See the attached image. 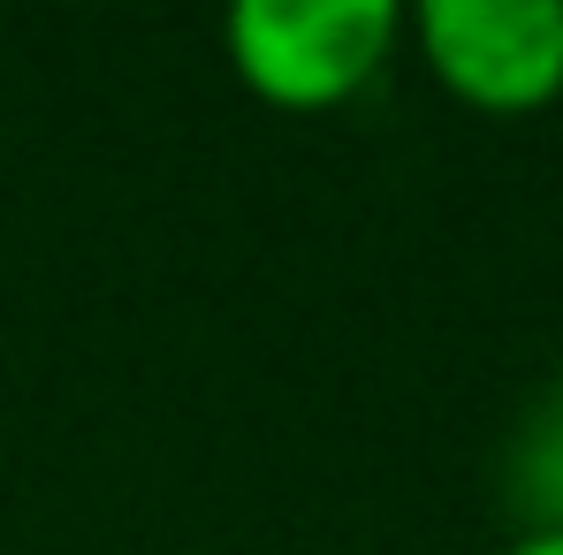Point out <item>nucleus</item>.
I'll return each instance as SVG.
<instances>
[{
	"mask_svg": "<svg viewBox=\"0 0 563 555\" xmlns=\"http://www.w3.org/2000/svg\"><path fill=\"white\" fill-rule=\"evenodd\" d=\"M404 46L457 107L495 122L563 99V0H427L404 8Z\"/></svg>",
	"mask_w": 563,
	"mask_h": 555,
	"instance_id": "2",
	"label": "nucleus"
},
{
	"mask_svg": "<svg viewBox=\"0 0 563 555\" xmlns=\"http://www.w3.org/2000/svg\"><path fill=\"white\" fill-rule=\"evenodd\" d=\"M404 46L396 0H236L221 15V62L275 114H335L380 85Z\"/></svg>",
	"mask_w": 563,
	"mask_h": 555,
	"instance_id": "1",
	"label": "nucleus"
},
{
	"mask_svg": "<svg viewBox=\"0 0 563 555\" xmlns=\"http://www.w3.org/2000/svg\"><path fill=\"white\" fill-rule=\"evenodd\" d=\"M503 555H563V533H510Z\"/></svg>",
	"mask_w": 563,
	"mask_h": 555,
	"instance_id": "4",
	"label": "nucleus"
},
{
	"mask_svg": "<svg viewBox=\"0 0 563 555\" xmlns=\"http://www.w3.org/2000/svg\"><path fill=\"white\" fill-rule=\"evenodd\" d=\"M503 502L518 533H563V373L518 411L503 449Z\"/></svg>",
	"mask_w": 563,
	"mask_h": 555,
	"instance_id": "3",
	"label": "nucleus"
}]
</instances>
